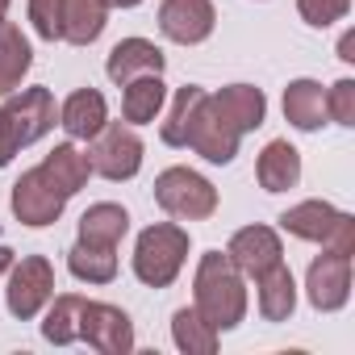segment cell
<instances>
[{
	"label": "cell",
	"mask_w": 355,
	"mask_h": 355,
	"mask_svg": "<svg viewBox=\"0 0 355 355\" xmlns=\"http://www.w3.org/2000/svg\"><path fill=\"white\" fill-rule=\"evenodd\" d=\"M247 305H251V297H247V276L230 263L226 251H205L201 263H197V276H193V309H197L218 334H226V330L243 326Z\"/></svg>",
	"instance_id": "1"
},
{
	"label": "cell",
	"mask_w": 355,
	"mask_h": 355,
	"mask_svg": "<svg viewBox=\"0 0 355 355\" xmlns=\"http://www.w3.org/2000/svg\"><path fill=\"white\" fill-rule=\"evenodd\" d=\"M189 230L180 222H150L138 239H134V276L146 284V288H167L175 284V276L184 272L189 263Z\"/></svg>",
	"instance_id": "2"
},
{
	"label": "cell",
	"mask_w": 355,
	"mask_h": 355,
	"mask_svg": "<svg viewBox=\"0 0 355 355\" xmlns=\"http://www.w3.org/2000/svg\"><path fill=\"white\" fill-rule=\"evenodd\" d=\"M276 222L284 234H293L301 243H318V247L355 255V218L334 209L330 201H301V205L284 209Z\"/></svg>",
	"instance_id": "3"
},
{
	"label": "cell",
	"mask_w": 355,
	"mask_h": 355,
	"mask_svg": "<svg viewBox=\"0 0 355 355\" xmlns=\"http://www.w3.org/2000/svg\"><path fill=\"white\" fill-rule=\"evenodd\" d=\"M155 201L175 222H205L218 214V189L193 167H163L155 175Z\"/></svg>",
	"instance_id": "4"
},
{
	"label": "cell",
	"mask_w": 355,
	"mask_h": 355,
	"mask_svg": "<svg viewBox=\"0 0 355 355\" xmlns=\"http://www.w3.org/2000/svg\"><path fill=\"white\" fill-rule=\"evenodd\" d=\"M142 138L134 125H121V121H105V130L96 138H88V163H92V175H105V180L121 184V180H134L142 171Z\"/></svg>",
	"instance_id": "5"
},
{
	"label": "cell",
	"mask_w": 355,
	"mask_h": 355,
	"mask_svg": "<svg viewBox=\"0 0 355 355\" xmlns=\"http://www.w3.org/2000/svg\"><path fill=\"white\" fill-rule=\"evenodd\" d=\"M9 276V288H5V309L17 318V322H34L51 297H55V268L46 255H26V259H13V268L5 272Z\"/></svg>",
	"instance_id": "6"
},
{
	"label": "cell",
	"mask_w": 355,
	"mask_h": 355,
	"mask_svg": "<svg viewBox=\"0 0 355 355\" xmlns=\"http://www.w3.org/2000/svg\"><path fill=\"white\" fill-rule=\"evenodd\" d=\"M0 117L9 121L17 146H34L59 125V109H55L51 88H17V92H9L5 105H0Z\"/></svg>",
	"instance_id": "7"
},
{
	"label": "cell",
	"mask_w": 355,
	"mask_h": 355,
	"mask_svg": "<svg viewBox=\"0 0 355 355\" xmlns=\"http://www.w3.org/2000/svg\"><path fill=\"white\" fill-rule=\"evenodd\" d=\"M9 205H13V218H17L21 226L42 230V226H55V222L63 218L67 197H63V193L46 180V175H42V167H30V171L17 175Z\"/></svg>",
	"instance_id": "8"
},
{
	"label": "cell",
	"mask_w": 355,
	"mask_h": 355,
	"mask_svg": "<svg viewBox=\"0 0 355 355\" xmlns=\"http://www.w3.org/2000/svg\"><path fill=\"white\" fill-rule=\"evenodd\" d=\"M80 343H88L101 355H130L134 351V322L121 305L109 301H84L80 309Z\"/></svg>",
	"instance_id": "9"
},
{
	"label": "cell",
	"mask_w": 355,
	"mask_h": 355,
	"mask_svg": "<svg viewBox=\"0 0 355 355\" xmlns=\"http://www.w3.org/2000/svg\"><path fill=\"white\" fill-rule=\"evenodd\" d=\"M305 297L318 313H338L351 301V255L322 247L305 272Z\"/></svg>",
	"instance_id": "10"
},
{
	"label": "cell",
	"mask_w": 355,
	"mask_h": 355,
	"mask_svg": "<svg viewBox=\"0 0 355 355\" xmlns=\"http://www.w3.org/2000/svg\"><path fill=\"white\" fill-rule=\"evenodd\" d=\"M218 26L214 0H159V34L175 46H201Z\"/></svg>",
	"instance_id": "11"
},
{
	"label": "cell",
	"mask_w": 355,
	"mask_h": 355,
	"mask_svg": "<svg viewBox=\"0 0 355 355\" xmlns=\"http://www.w3.org/2000/svg\"><path fill=\"white\" fill-rule=\"evenodd\" d=\"M239 142H243V134L218 113V105H214V96H205L201 101V109H197V117H193V130H189V146L205 159V163H218V167H226V163H234V155H239Z\"/></svg>",
	"instance_id": "12"
},
{
	"label": "cell",
	"mask_w": 355,
	"mask_h": 355,
	"mask_svg": "<svg viewBox=\"0 0 355 355\" xmlns=\"http://www.w3.org/2000/svg\"><path fill=\"white\" fill-rule=\"evenodd\" d=\"M226 255H230V263H234L247 280H255V276H263L268 268L284 263V243H280V234H276L272 226H259V222H255V226H243V230L230 234Z\"/></svg>",
	"instance_id": "13"
},
{
	"label": "cell",
	"mask_w": 355,
	"mask_h": 355,
	"mask_svg": "<svg viewBox=\"0 0 355 355\" xmlns=\"http://www.w3.org/2000/svg\"><path fill=\"white\" fill-rule=\"evenodd\" d=\"M163 67H167V59H163V51L150 38H121L109 51V59H105V76L117 88L138 80V76H163Z\"/></svg>",
	"instance_id": "14"
},
{
	"label": "cell",
	"mask_w": 355,
	"mask_h": 355,
	"mask_svg": "<svg viewBox=\"0 0 355 355\" xmlns=\"http://www.w3.org/2000/svg\"><path fill=\"white\" fill-rule=\"evenodd\" d=\"M109 121V101L96 88H76L63 105H59V125L71 142H88L105 130Z\"/></svg>",
	"instance_id": "15"
},
{
	"label": "cell",
	"mask_w": 355,
	"mask_h": 355,
	"mask_svg": "<svg viewBox=\"0 0 355 355\" xmlns=\"http://www.w3.org/2000/svg\"><path fill=\"white\" fill-rule=\"evenodd\" d=\"M255 180H259L263 193H288V189H297V180H301V150L288 138H272L259 150Z\"/></svg>",
	"instance_id": "16"
},
{
	"label": "cell",
	"mask_w": 355,
	"mask_h": 355,
	"mask_svg": "<svg viewBox=\"0 0 355 355\" xmlns=\"http://www.w3.org/2000/svg\"><path fill=\"white\" fill-rule=\"evenodd\" d=\"M214 105L239 134H251L268 121V96L255 84H226L222 92H214Z\"/></svg>",
	"instance_id": "17"
},
{
	"label": "cell",
	"mask_w": 355,
	"mask_h": 355,
	"mask_svg": "<svg viewBox=\"0 0 355 355\" xmlns=\"http://www.w3.org/2000/svg\"><path fill=\"white\" fill-rule=\"evenodd\" d=\"M284 121L301 134H318L326 125V92L318 80L301 76V80H288L284 88Z\"/></svg>",
	"instance_id": "18"
},
{
	"label": "cell",
	"mask_w": 355,
	"mask_h": 355,
	"mask_svg": "<svg viewBox=\"0 0 355 355\" xmlns=\"http://www.w3.org/2000/svg\"><path fill=\"white\" fill-rule=\"evenodd\" d=\"M30 67H34V46H30V38H26L9 17H0V101L21 88V80L30 76Z\"/></svg>",
	"instance_id": "19"
},
{
	"label": "cell",
	"mask_w": 355,
	"mask_h": 355,
	"mask_svg": "<svg viewBox=\"0 0 355 355\" xmlns=\"http://www.w3.org/2000/svg\"><path fill=\"white\" fill-rule=\"evenodd\" d=\"M255 301H259V318L263 322H288L297 309V280L288 272V263L268 268L263 276H255Z\"/></svg>",
	"instance_id": "20"
},
{
	"label": "cell",
	"mask_w": 355,
	"mask_h": 355,
	"mask_svg": "<svg viewBox=\"0 0 355 355\" xmlns=\"http://www.w3.org/2000/svg\"><path fill=\"white\" fill-rule=\"evenodd\" d=\"M38 167H42V175H46V180H51V184H55L67 201H71V197L88 184V175H92L88 150H80L76 142H59V146H55V150H51Z\"/></svg>",
	"instance_id": "21"
},
{
	"label": "cell",
	"mask_w": 355,
	"mask_h": 355,
	"mask_svg": "<svg viewBox=\"0 0 355 355\" xmlns=\"http://www.w3.org/2000/svg\"><path fill=\"white\" fill-rule=\"evenodd\" d=\"M167 105V84L163 76H138L130 84H121V117L125 125H150Z\"/></svg>",
	"instance_id": "22"
},
{
	"label": "cell",
	"mask_w": 355,
	"mask_h": 355,
	"mask_svg": "<svg viewBox=\"0 0 355 355\" xmlns=\"http://www.w3.org/2000/svg\"><path fill=\"white\" fill-rule=\"evenodd\" d=\"M130 234V214L113 201H96L80 214V243L92 247H121V239Z\"/></svg>",
	"instance_id": "23"
},
{
	"label": "cell",
	"mask_w": 355,
	"mask_h": 355,
	"mask_svg": "<svg viewBox=\"0 0 355 355\" xmlns=\"http://www.w3.org/2000/svg\"><path fill=\"white\" fill-rule=\"evenodd\" d=\"M109 26V0H63V42L92 46Z\"/></svg>",
	"instance_id": "24"
},
{
	"label": "cell",
	"mask_w": 355,
	"mask_h": 355,
	"mask_svg": "<svg viewBox=\"0 0 355 355\" xmlns=\"http://www.w3.org/2000/svg\"><path fill=\"white\" fill-rule=\"evenodd\" d=\"M67 272L84 284H113L117 280V247H92L80 243L67 251Z\"/></svg>",
	"instance_id": "25"
},
{
	"label": "cell",
	"mask_w": 355,
	"mask_h": 355,
	"mask_svg": "<svg viewBox=\"0 0 355 355\" xmlns=\"http://www.w3.org/2000/svg\"><path fill=\"white\" fill-rule=\"evenodd\" d=\"M84 301H88V297H80V293H59V297H51L46 318H42V338L55 343V347L80 343V309H84Z\"/></svg>",
	"instance_id": "26"
},
{
	"label": "cell",
	"mask_w": 355,
	"mask_h": 355,
	"mask_svg": "<svg viewBox=\"0 0 355 355\" xmlns=\"http://www.w3.org/2000/svg\"><path fill=\"white\" fill-rule=\"evenodd\" d=\"M218 338L222 334L193 305H184V309L171 313V343H175V351H184V355H214L218 351Z\"/></svg>",
	"instance_id": "27"
},
{
	"label": "cell",
	"mask_w": 355,
	"mask_h": 355,
	"mask_svg": "<svg viewBox=\"0 0 355 355\" xmlns=\"http://www.w3.org/2000/svg\"><path fill=\"white\" fill-rule=\"evenodd\" d=\"M205 96H209V92L197 88V84L175 88L171 109H167V121L159 125V138H163L167 146H189V130H193V117H197V109H201Z\"/></svg>",
	"instance_id": "28"
},
{
	"label": "cell",
	"mask_w": 355,
	"mask_h": 355,
	"mask_svg": "<svg viewBox=\"0 0 355 355\" xmlns=\"http://www.w3.org/2000/svg\"><path fill=\"white\" fill-rule=\"evenodd\" d=\"M326 121H334L343 130L355 125V80L351 76H343L326 88Z\"/></svg>",
	"instance_id": "29"
},
{
	"label": "cell",
	"mask_w": 355,
	"mask_h": 355,
	"mask_svg": "<svg viewBox=\"0 0 355 355\" xmlns=\"http://www.w3.org/2000/svg\"><path fill=\"white\" fill-rule=\"evenodd\" d=\"M30 26L42 42H63V0H30Z\"/></svg>",
	"instance_id": "30"
},
{
	"label": "cell",
	"mask_w": 355,
	"mask_h": 355,
	"mask_svg": "<svg viewBox=\"0 0 355 355\" xmlns=\"http://www.w3.org/2000/svg\"><path fill=\"white\" fill-rule=\"evenodd\" d=\"M351 13V0H297V17L313 30H326Z\"/></svg>",
	"instance_id": "31"
},
{
	"label": "cell",
	"mask_w": 355,
	"mask_h": 355,
	"mask_svg": "<svg viewBox=\"0 0 355 355\" xmlns=\"http://www.w3.org/2000/svg\"><path fill=\"white\" fill-rule=\"evenodd\" d=\"M17 150H21V146H17V138H13V130H9V121H5V117H0V167H9Z\"/></svg>",
	"instance_id": "32"
},
{
	"label": "cell",
	"mask_w": 355,
	"mask_h": 355,
	"mask_svg": "<svg viewBox=\"0 0 355 355\" xmlns=\"http://www.w3.org/2000/svg\"><path fill=\"white\" fill-rule=\"evenodd\" d=\"M338 59H343V63H355V30H347V34L338 38Z\"/></svg>",
	"instance_id": "33"
},
{
	"label": "cell",
	"mask_w": 355,
	"mask_h": 355,
	"mask_svg": "<svg viewBox=\"0 0 355 355\" xmlns=\"http://www.w3.org/2000/svg\"><path fill=\"white\" fill-rule=\"evenodd\" d=\"M9 268H13V251H9V247H5V243H0V276H5V272H9Z\"/></svg>",
	"instance_id": "34"
},
{
	"label": "cell",
	"mask_w": 355,
	"mask_h": 355,
	"mask_svg": "<svg viewBox=\"0 0 355 355\" xmlns=\"http://www.w3.org/2000/svg\"><path fill=\"white\" fill-rule=\"evenodd\" d=\"M142 0H109V9H138Z\"/></svg>",
	"instance_id": "35"
},
{
	"label": "cell",
	"mask_w": 355,
	"mask_h": 355,
	"mask_svg": "<svg viewBox=\"0 0 355 355\" xmlns=\"http://www.w3.org/2000/svg\"><path fill=\"white\" fill-rule=\"evenodd\" d=\"M9 5H13V0H0V17H5V13H9Z\"/></svg>",
	"instance_id": "36"
}]
</instances>
